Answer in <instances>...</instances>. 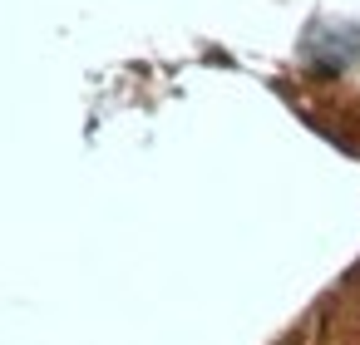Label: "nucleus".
<instances>
[]
</instances>
